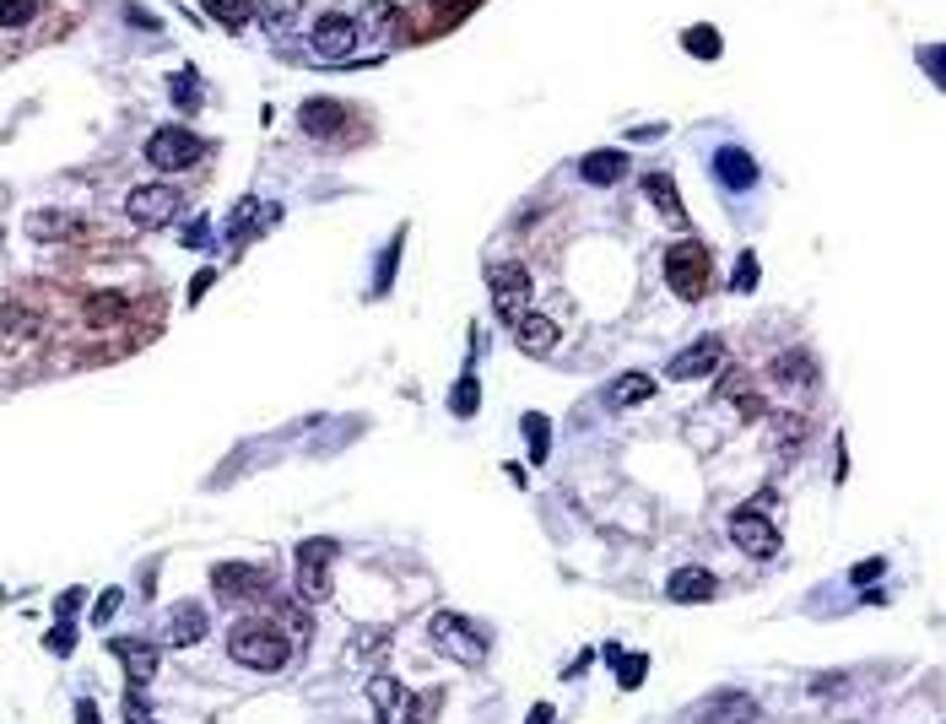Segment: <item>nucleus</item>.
I'll list each match as a JSON object with an SVG mask.
<instances>
[{
    "mask_svg": "<svg viewBox=\"0 0 946 724\" xmlns=\"http://www.w3.org/2000/svg\"><path fill=\"white\" fill-rule=\"evenodd\" d=\"M228 654H233V665H244V670H265V676H276V670H282V665L292 660V638H287L276 622L244 616V622H233V633H228Z\"/></svg>",
    "mask_w": 946,
    "mask_h": 724,
    "instance_id": "f257e3e1",
    "label": "nucleus"
},
{
    "mask_svg": "<svg viewBox=\"0 0 946 724\" xmlns=\"http://www.w3.org/2000/svg\"><path fill=\"white\" fill-rule=\"evenodd\" d=\"M428 643L455 665H482L487 660V638L476 633V622H465L460 611H433L428 616Z\"/></svg>",
    "mask_w": 946,
    "mask_h": 724,
    "instance_id": "f03ea898",
    "label": "nucleus"
},
{
    "mask_svg": "<svg viewBox=\"0 0 946 724\" xmlns=\"http://www.w3.org/2000/svg\"><path fill=\"white\" fill-rule=\"evenodd\" d=\"M665 281L682 303H698L709 292V249L698 238H682V244L665 249Z\"/></svg>",
    "mask_w": 946,
    "mask_h": 724,
    "instance_id": "7ed1b4c3",
    "label": "nucleus"
},
{
    "mask_svg": "<svg viewBox=\"0 0 946 724\" xmlns=\"http://www.w3.org/2000/svg\"><path fill=\"white\" fill-rule=\"evenodd\" d=\"M341 557V541H330V535H319V541H303L298 546V579H292V589H298V600H330V562Z\"/></svg>",
    "mask_w": 946,
    "mask_h": 724,
    "instance_id": "20e7f679",
    "label": "nucleus"
},
{
    "mask_svg": "<svg viewBox=\"0 0 946 724\" xmlns=\"http://www.w3.org/2000/svg\"><path fill=\"white\" fill-rule=\"evenodd\" d=\"M206 157V141L195 136V130H184V125H163V130H152V141H146V163L152 168H163V173H184V168H195Z\"/></svg>",
    "mask_w": 946,
    "mask_h": 724,
    "instance_id": "39448f33",
    "label": "nucleus"
},
{
    "mask_svg": "<svg viewBox=\"0 0 946 724\" xmlns=\"http://www.w3.org/2000/svg\"><path fill=\"white\" fill-rule=\"evenodd\" d=\"M730 541H736L752 562L779 557V525L763 514V508H736V514H730Z\"/></svg>",
    "mask_w": 946,
    "mask_h": 724,
    "instance_id": "423d86ee",
    "label": "nucleus"
},
{
    "mask_svg": "<svg viewBox=\"0 0 946 724\" xmlns=\"http://www.w3.org/2000/svg\"><path fill=\"white\" fill-rule=\"evenodd\" d=\"M173 211H179V190H173V184H136V190L125 195V217L136 227H146V233L168 227Z\"/></svg>",
    "mask_w": 946,
    "mask_h": 724,
    "instance_id": "0eeeda50",
    "label": "nucleus"
},
{
    "mask_svg": "<svg viewBox=\"0 0 946 724\" xmlns=\"http://www.w3.org/2000/svg\"><path fill=\"white\" fill-rule=\"evenodd\" d=\"M530 287H536V281H530L525 265H492V271H487V292H492V303H498L503 319L525 314V308H530Z\"/></svg>",
    "mask_w": 946,
    "mask_h": 724,
    "instance_id": "6e6552de",
    "label": "nucleus"
},
{
    "mask_svg": "<svg viewBox=\"0 0 946 724\" xmlns=\"http://www.w3.org/2000/svg\"><path fill=\"white\" fill-rule=\"evenodd\" d=\"M368 703H373V714H379V724H417V708H422L417 697L395 676H384V670L368 681Z\"/></svg>",
    "mask_w": 946,
    "mask_h": 724,
    "instance_id": "1a4fd4ad",
    "label": "nucleus"
},
{
    "mask_svg": "<svg viewBox=\"0 0 946 724\" xmlns=\"http://www.w3.org/2000/svg\"><path fill=\"white\" fill-rule=\"evenodd\" d=\"M719 362H725V341H719V335H703V341H692L687 352H676V357H671L665 379H676V384H687V379H709V373H719Z\"/></svg>",
    "mask_w": 946,
    "mask_h": 724,
    "instance_id": "9d476101",
    "label": "nucleus"
},
{
    "mask_svg": "<svg viewBox=\"0 0 946 724\" xmlns=\"http://www.w3.org/2000/svg\"><path fill=\"white\" fill-rule=\"evenodd\" d=\"M211 589L222 600H255V595H265V568H255V562H217L211 568Z\"/></svg>",
    "mask_w": 946,
    "mask_h": 724,
    "instance_id": "9b49d317",
    "label": "nucleus"
},
{
    "mask_svg": "<svg viewBox=\"0 0 946 724\" xmlns=\"http://www.w3.org/2000/svg\"><path fill=\"white\" fill-rule=\"evenodd\" d=\"M509 325H514V346H519V352H530V357H546L557 346V319L552 314L525 308L519 319H509Z\"/></svg>",
    "mask_w": 946,
    "mask_h": 724,
    "instance_id": "f8f14e48",
    "label": "nucleus"
},
{
    "mask_svg": "<svg viewBox=\"0 0 946 724\" xmlns=\"http://www.w3.org/2000/svg\"><path fill=\"white\" fill-rule=\"evenodd\" d=\"M201 638H206V611L195 606V600H184V606L168 611V622H163L168 649H190V643H201Z\"/></svg>",
    "mask_w": 946,
    "mask_h": 724,
    "instance_id": "ddd939ff",
    "label": "nucleus"
},
{
    "mask_svg": "<svg viewBox=\"0 0 946 724\" xmlns=\"http://www.w3.org/2000/svg\"><path fill=\"white\" fill-rule=\"evenodd\" d=\"M109 654H114V660H125L130 687H146V681L157 676V649H152V643H141V638H114Z\"/></svg>",
    "mask_w": 946,
    "mask_h": 724,
    "instance_id": "4468645a",
    "label": "nucleus"
},
{
    "mask_svg": "<svg viewBox=\"0 0 946 724\" xmlns=\"http://www.w3.org/2000/svg\"><path fill=\"white\" fill-rule=\"evenodd\" d=\"M352 44H357V22L352 17H319L314 22V49L325 60H346Z\"/></svg>",
    "mask_w": 946,
    "mask_h": 724,
    "instance_id": "2eb2a0df",
    "label": "nucleus"
},
{
    "mask_svg": "<svg viewBox=\"0 0 946 724\" xmlns=\"http://www.w3.org/2000/svg\"><path fill=\"white\" fill-rule=\"evenodd\" d=\"M714 573L709 568H676L671 579H665V600H676V606H692V600H714Z\"/></svg>",
    "mask_w": 946,
    "mask_h": 724,
    "instance_id": "dca6fc26",
    "label": "nucleus"
},
{
    "mask_svg": "<svg viewBox=\"0 0 946 724\" xmlns=\"http://www.w3.org/2000/svg\"><path fill=\"white\" fill-rule=\"evenodd\" d=\"M655 400V379L649 373H617L606 384V406L611 411H633V406H649Z\"/></svg>",
    "mask_w": 946,
    "mask_h": 724,
    "instance_id": "f3484780",
    "label": "nucleus"
},
{
    "mask_svg": "<svg viewBox=\"0 0 946 724\" xmlns=\"http://www.w3.org/2000/svg\"><path fill=\"white\" fill-rule=\"evenodd\" d=\"M714 173H719V184H725V190H736V195L757 184V163L741 152V146H719V152H714Z\"/></svg>",
    "mask_w": 946,
    "mask_h": 724,
    "instance_id": "a211bd4d",
    "label": "nucleus"
},
{
    "mask_svg": "<svg viewBox=\"0 0 946 724\" xmlns=\"http://www.w3.org/2000/svg\"><path fill=\"white\" fill-rule=\"evenodd\" d=\"M298 125L309 130V136H336V130L346 125V109H341V103H330V98H309L298 109Z\"/></svg>",
    "mask_w": 946,
    "mask_h": 724,
    "instance_id": "6ab92c4d",
    "label": "nucleus"
},
{
    "mask_svg": "<svg viewBox=\"0 0 946 724\" xmlns=\"http://www.w3.org/2000/svg\"><path fill=\"white\" fill-rule=\"evenodd\" d=\"M28 233L38 238V244H60V238H76V233H87V227L76 222L71 211H33V217H28Z\"/></svg>",
    "mask_w": 946,
    "mask_h": 724,
    "instance_id": "aec40b11",
    "label": "nucleus"
},
{
    "mask_svg": "<svg viewBox=\"0 0 946 724\" xmlns=\"http://www.w3.org/2000/svg\"><path fill=\"white\" fill-rule=\"evenodd\" d=\"M752 719H757V703L746 692H719L709 714H703V724H752Z\"/></svg>",
    "mask_w": 946,
    "mask_h": 724,
    "instance_id": "412c9836",
    "label": "nucleus"
},
{
    "mask_svg": "<svg viewBox=\"0 0 946 724\" xmlns=\"http://www.w3.org/2000/svg\"><path fill=\"white\" fill-rule=\"evenodd\" d=\"M622 173H628V152H590L579 163V179L595 184V190H601V184H617Z\"/></svg>",
    "mask_w": 946,
    "mask_h": 724,
    "instance_id": "4be33fe9",
    "label": "nucleus"
},
{
    "mask_svg": "<svg viewBox=\"0 0 946 724\" xmlns=\"http://www.w3.org/2000/svg\"><path fill=\"white\" fill-rule=\"evenodd\" d=\"M38 330H44V319L28 314V308H17V303L0 308V341L22 346V341H38Z\"/></svg>",
    "mask_w": 946,
    "mask_h": 724,
    "instance_id": "5701e85b",
    "label": "nucleus"
},
{
    "mask_svg": "<svg viewBox=\"0 0 946 724\" xmlns=\"http://www.w3.org/2000/svg\"><path fill=\"white\" fill-rule=\"evenodd\" d=\"M644 195L660 206V217H665V222H687L682 195H676V179H671V173H649V179H644Z\"/></svg>",
    "mask_w": 946,
    "mask_h": 724,
    "instance_id": "b1692460",
    "label": "nucleus"
},
{
    "mask_svg": "<svg viewBox=\"0 0 946 724\" xmlns=\"http://www.w3.org/2000/svg\"><path fill=\"white\" fill-rule=\"evenodd\" d=\"M774 379H784V384H817V362H811L806 352H784V357H774Z\"/></svg>",
    "mask_w": 946,
    "mask_h": 724,
    "instance_id": "393cba45",
    "label": "nucleus"
},
{
    "mask_svg": "<svg viewBox=\"0 0 946 724\" xmlns=\"http://www.w3.org/2000/svg\"><path fill=\"white\" fill-rule=\"evenodd\" d=\"M206 6V17H217V22H228V28H238V22H249L260 11V0H201Z\"/></svg>",
    "mask_w": 946,
    "mask_h": 724,
    "instance_id": "a878e982",
    "label": "nucleus"
},
{
    "mask_svg": "<svg viewBox=\"0 0 946 724\" xmlns=\"http://www.w3.org/2000/svg\"><path fill=\"white\" fill-rule=\"evenodd\" d=\"M476 406H482V384H476V373H465L455 390H449V411H455V417H476Z\"/></svg>",
    "mask_w": 946,
    "mask_h": 724,
    "instance_id": "bb28decb",
    "label": "nucleus"
},
{
    "mask_svg": "<svg viewBox=\"0 0 946 724\" xmlns=\"http://www.w3.org/2000/svg\"><path fill=\"white\" fill-rule=\"evenodd\" d=\"M525 438H530V460H546V454H552V422L541 417V411H530L525 417Z\"/></svg>",
    "mask_w": 946,
    "mask_h": 724,
    "instance_id": "cd10ccee",
    "label": "nucleus"
},
{
    "mask_svg": "<svg viewBox=\"0 0 946 724\" xmlns=\"http://www.w3.org/2000/svg\"><path fill=\"white\" fill-rule=\"evenodd\" d=\"M682 49H687V55H698V60H719V33L714 28H687L682 33Z\"/></svg>",
    "mask_w": 946,
    "mask_h": 724,
    "instance_id": "c85d7f7f",
    "label": "nucleus"
},
{
    "mask_svg": "<svg viewBox=\"0 0 946 724\" xmlns=\"http://www.w3.org/2000/svg\"><path fill=\"white\" fill-rule=\"evenodd\" d=\"M125 314H130V303L114 298V292H103V298L87 303V319H98V325H114V319H125Z\"/></svg>",
    "mask_w": 946,
    "mask_h": 724,
    "instance_id": "c756f323",
    "label": "nucleus"
},
{
    "mask_svg": "<svg viewBox=\"0 0 946 724\" xmlns=\"http://www.w3.org/2000/svg\"><path fill=\"white\" fill-rule=\"evenodd\" d=\"M38 17V0H0V28H28Z\"/></svg>",
    "mask_w": 946,
    "mask_h": 724,
    "instance_id": "7c9ffc66",
    "label": "nucleus"
},
{
    "mask_svg": "<svg viewBox=\"0 0 946 724\" xmlns=\"http://www.w3.org/2000/svg\"><path fill=\"white\" fill-rule=\"evenodd\" d=\"M125 724H157L152 708H146V697H141V687H125Z\"/></svg>",
    "mask_w": 946,
    "mask_h": 724,
    "instance_id": "2f4dec72",
    "label": "nucleus"
},
{
    "mask_svg": "<svg viewBox=\"0 0 946 724\" xmlns=\"http://www.w3.org/2000/svg\"><path fill=\"white\" fill-rule=\"evenodd\" d=\"M125 606V589H103L98 606H92V622H114V611Z\"/></svg>",
    "mask_w": 946,
    "mask_h": 724,
    "instance_id": "473e14b6",
    "label": "nucleus"
},
{
    "mask_svg": "<svg viewBox=\"0 0 946 724\" xmlns=\"http://www.w3.org/2000/svg\"><path fill=\"white\" fill-rule=\"evenodd\" d=\"M736 292H757V254H741V265H736Z\"/></svg>",
    "mask_w": 946,
    "mask_h": 724,
    "instance_id": "72a5a7b5",
    "label": "nucleus"
},
{
    "mask_svg": "<svg viewBox=\"0 0 946 724\" xmlns=\"http://www.w3.org/2000/svg\"><path fill=\"white\" fill-rule=\"evenodd\" d=\"M179 109H201V92H195V71H179Z\"/></svg>",
    "mask_w": 946,
    "mask_h": 724,
    "instance_id": "f704fd0d",
    "label": "nucleus"
},
{
    "mask_svg": "<svg viewBox=\"0 0 946 724\" xmlns=\"http://www.w3.org/2000/svg\"><path fill=\"white\" fill-rule=\"evenodd\" d=\"M644 665H649V654H628V660H622V687H638V681H644Z\"/></svg>",
    "mask_w": 946,
    "mask_h": 724,
    "instance_id": "c9c22d12",
    "label": "nucleus"
},
{
    "mask_svg": "<svg viewBox=\"0 0 946 724\" xmlns=\"http://www.w3.org/2000/svg\"><path fill=\"white\" fill-rule=\"evenodd\" d=\"M49 649H55V654H71V649H76V622H60L55 633H49Z\"/></svg>",
    "mask_w": 946,
    "mask_h": 724,
    "instance_id": "e433bc0d",
    "label": "nucleus"
},
{
    "mask_svg": "<svg viewBox=\"0 0 946 724\" xmlns=\"http://www.w3.org/2000/svg\"><path fill=\"white\" fill-rule=\"evenodd\" d=\"M260 11H265V22H276V28H282V22L292 17V0H260Z\"/></svg>",
    "mask_w": 946,
    "mask_h": 724,
    "instance_id": "4c0bfd02",
    "label": "nucleus"
},
{
    "mask_svg": "<svg viewBox=\"0 0 946 724\" xmlns=\"http://www.w3.org/2000/svg\"><path fill=\"white\" fill-rule=\"evenodd\" d=\"M882 568H887L882 557H871V562H855V573H849V579H855V584L865 589V584H871V579H876V573H882Z\"/></svg>",
    "mask_w": 946,
    "mask_h": 724,
    "instance_id": "58836bf2",
    "label": "nucleus"
},
{
    "mask_svg": "<svg viewBox=\"0 0 946 724\" xmlns=\"http://www.w3.org/2000/svg\"><path fill=\"white\" fill-rule=\"evenodd\" d=\"M211 281H217V271H211V265H206V271H195V281H190V303H201V298H206Z\"/></svg>",
    "mask_w": 946,
    "mask_h": 724,
    "instance_id": "ea45409f",
    "label": "nucleus"
},
{
    "mask_svg": "<svg viewBox=\"0 0 946 724\" xmlns=\"http://www.w3.org/2000/svg\"><path fill=\"white\" fill-rule=\"evenodd\" d=\"M206 238H211V227H206V222H190V233H184V244H190V249H201Z\"/></svg>",
    "mask_w": 946,
    "mask_h": 724,
    "instance_id": "a19ab883",
    "label": "nucleus"
},
{
    "mask_svg": "<svg viewBox=\"0 0 946 724\" xmlns=\"http://www.w3.org/2000/svg\"><path fill=\"white\" fill-rule=\"evenodd\" d=\"M76 724H103L98 708H92V697H82V703H76Z\"/></svg>",
    "mask_w": 946,
    "mask_h": 724,
    "instance_id": "79ce46f5",
    "label": "nucleus"
},
{
    "mask_svg": "<svg viewBox=\"0 0 946 724\" xmlns=\"http://www.w3.org/2000/svg\"><path fill=\"white\" fill-rule=\"evenodd\" d=\"M390 17H401V11H395V6H368V22H373V28H384Z\"/></svg>",
    "mask_w": 946,
    "mask_h": 724,
    "instance_id": "37998d69",
    "label": "nucleus"
},
{
    "mask_svg": "<svg viewBox=\"0 0 946 724\" xmlns=\"http://www.w3.org/2000/svg\"><path fill=\"white\" fill-rule=\"evenodd\" d=\"M76 606H82V589H65V595H60V616H71Z\"/></svg>",
    "mask_w": 946,
    "mask_h": 724,
    "instance_id": "c03bdc74",
    "label": "nucleus"
},
{
    "mask_svg": "<svg viewBox=\"0 0 946 724\" xmlns=\"http://www.w3.org/2000/svg\"><path fill=\"white\" fill-rule=\"evenodd\" d=\"M125 17H130V22H141V28H157V17H152V11H146V6H130Z\"/></svg>",
    "mask_w": 946,
    "mask_h": 724,
    "instance_id": "a18cd8bd",
    "label": "nucleus"
},
{
    "mask_svg": "<svg viewBox=\"0 0 946 724\" xmlns=\"http://www.w3.org/2000/svg\"><path fill=\"white\" fill-rule=\"evenodd\" d=\"M525 724H552V703H536V708H530V719Z\"/></svg>",
    "mask_w": 946,
    "mask_h": 724,
    "instance_id": "49530a36",
    "label": "nucleus"
}]
</instances>
